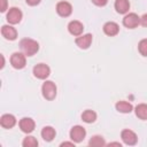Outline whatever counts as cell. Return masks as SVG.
Returning a JSON list of instances; mask_svg holds the SVG:
<instances>
[{"label": "cell", "mask_w": 147, "mask_h": 147, "mask_svg": "<svg viewBox=\"0 0 147 147\" xmlns=\"http://www.w3.org/2000/svg\"><path fill=\"white\" fill-rule=\"evenodd\" d=\"M20 46H21V49L23 51V53L28 56L34 55L39 49V44L36 40L30 39V38L22 39L21 42H20Z\"/></svg>", "instance_id": "cell-1"}, {"label": "cell", "mask_w": 147, "mask_h": 147, "mask_svg": "<svg viewBox=\"0 0 147 147\" xmlns=\"http://www.w3.org/2000/svg\"><path fill=\"white\" fill-rule=\"evenodd\" d=\"M41 92H42V95L45 99L47 100H53L55 96H56V86L53 82L51 80H46L44 84H42V87H41Z\"/></svg>", "instance_id": "cell-2"}, {"label": "cell", "mask_w": 147, "mask_h": 147, "mask_svg": "<svg viewBox=\"0 0 147 147\" xmlns=\"http://www.w3.org/2000/svg\"><path fill=\"white\" fill-rule=\"evenodd\" d=\"M51 74V69L45 63H39L33 67V75L39 79H46Z\"/></svg>", "instance_id": "cell-3"}, {"label": "cell", "mask_w": 147, "mask_h": 147, "mask_svg": "<svg viewBox=\"0 0 147 147\" xmlns=\"http://www.w3.org/2000/svg\"><path fill=\"white\" fill-rule=\"evenodd\" d=\"M123 24H124V26H126L129 29H134L140 24V17L134 13H130L124 16Z\"/></svg>", "instance_id": "cell-4"}, {"label": "cell", "mask_w": 147, "mask_h": 147, "mask_svg": "<svg viewBox=\"0 0 147 147\" xmlns=\"http://www.w3.org/2000/svg\"><path fill=\"white\" fill-rule=\"evenodd\" d=\"M86 136V131L83 126L76 125L70 130V138L74 142H80Z\"/></svg>", "instance_id": "cell-5"}, {"label": "cell", "mask_w": 147, "mask_h": 147, "mask_svg": "<svg viewBox=\"0 0 147 147\" xmlns=\"http://www.w3.org/2000/svg\"><path fill=\"white\" fill-rule=\"evenodd\" d=\"M10 63L15 69H23L25 67V54L15 52L10 56Z\"/></svg>", "instance_id": "cell-6"}, {"label": "cell", "mask_w": 147, "mask_h": 147, "mask_svg": "<svg viewBox=\"0 0 147 147\" xmlns=\"http://www.w3.org/2000/svg\"><path fill=\"white\" fill-rule=\"evenodd\" d=\"M121 137H122V140H123L126 145H130V146L136 145V144H137V140H138L137 134H136L133 131L129 130V129L123 130L122 133H121Z\"/></svg>", "instance_id": "cell-7"}, {"label": "cell", "mask_w": 147, "mask_h": 147, "mask_svg": "<svg viewBox=\"0 0 147 147\" xmlns=\"http://www.w3.org/2000/svg\"><path fill=\"white\" fill-rule=\"evenodd\" d=\"M56 11L60 16L62 17H67L71 14L72 11V6L67 2V1H60L57 5H56Z\"/></svg>", "instance_id": "cell-8"}, {"label": "cell", "mask_w": 147, "mask_h": 147, "mask_svg": "<svg viewBox=\"0 0 147 147\" xmlns=\"http://www.w3.org/2000/svg\"><path fill=\"white\" fill-rule=\"evenodd\" d=\"M21 20H22V11L16 7L10 8L9 11L7 13V21L10 24H17Z\"/></svg>", "instance_id": "cell-9"}, {"label": "cell", "mask_w": 147, "mask_h": 147, "mask_svg": "<svg viewBox=\"0 0 147 147\" xmlns=\"http://www.w3.org/2000/svg\"><path fill=\"white\" fill-rule=\"evenodd\" d=\"M76 45L82 48V49H87L92 42V34L91 33H86V34H83V36H79L76 38L75 40Z\"/></svg>", "instance_id": "cell-10"}, {"label": "cell", "mask_w": 147, "mask_h": 147, "mask_svg": "<svg viewBox=\"0 0 147 147\" xmlns=\"http://www.w3.org/2000/svg\"><path fill=\"white\" fill-rule=\"evenodd\" d=\"M20 129L25 133L32 132L34 129V121L30 117H23L20 121Z\"/></svg>", "instance_id": "cell-11"}, {"label": "cell", "mask_w": 147, "mask_h": 147, "mask_svg": "<svg viewBox=\"0 0 147 147\" xmlns=\"http://www.w3.org/2000/svg\"><path fill=\"white\" fill-rule=\"evenodd\" d=\"M0 124L5 129H10L16 124V118L11 114H5L0 118Z\"/></svg>", "instance_id": "cell-12"}, {"label": "cell", "mask_w": 147, "mask_h": 147, "mask_svg": "<svg viewBox=\"0 0 147 147\" xmlns=\"http://www.w3.org/2000/svg\"><path fill=\"white\" fill-rule=\"evenodd\" d=\"M68 30L72 36H80L83 33L84 26L79 21H71L68 24Z\"/></svg>", "instance_id": "cell-13"}, {"label": "cell", "mask_w": 147, "mask_h": 147, "mask_svg": "<svg viewBox=\"0 0 147 147\" xmlns=\"http://www.w3.org/2000/svg\"><path fill=\"white\" fill-rule=\"evenodd\" d=\"M1 33L2 36L8 39V40H15L17 37V31L15 28L10 26V25H2L1 28Z\"/></svg>", "instance_id": "cell-14"}, {"label": "cell", "mask_w": 147, "mask_h": 147, "mask_svg": "<svg viewBox=\"0 0 147 147\" xmlns=\"http://www.w3.org/2000/svg\"><path fill=\"white\" fill-rule=\"evenodd\" d=\"M119 31V26L117 23L115 22H107L105 25H103V32L107 34V36H116Z\"/></svg>", "instance_id": "cell-15"}, {"label": "cell", "mask_w": 147, "mask_h": 147, "mask_svg": "<svg viewBox=\"0 0 147 147\" xmlns=\"http://www.w3.org/2000/svg\"><path fill=\"white\" fill-rule=\"evenodd\" d=\"M115 9L119 14H125L130 9V2L129 0H116L115 1Z\"/></svg>", "instance_id": "cell-16"}, {"label": "cell", "mask_w": 147, "mask_h": 147, "mask_svg": "<svg viewBox=\"0 0 147 147\" xmlns=\"http://www.w3.org/2000/svg\"><path fill=\"white\" fill-rule=\"evenodd\" d=\"M116 109H117V111H119V113L127 114V113H131V111H132L133 107H132V105H131L130 102H127V101H118V102L116 103Z\"/></svg>", "instance_id": "cell-17"}, {"label": "cell", "mask_w": 147, "mask_h": 147, "mask_svg": "<svg viewBox=\"0 0 147 147\" xmlns=\"http://www.w3.org/2000/svg\"><path fill=\"white\" fill-rule=\"evenodd\" d=\"M55 133L56 132L52 126H45L41 130V137L46 141H52L54 139V137H55Z\"/></svg>", "instance_id": "cell-18"}, {"label": "cell", "mask_w": 147, "mask_h": 147, "mask_svg": "<svg viewBox=\"0 0 147 147\" xmlns=\"http://www.w3.org/2000/svg\"><path fill=\"white\" fill-rule=\"evenodd\" d=\"M136 115L140 119H147V105L140 103L136 107Z\"/></svg>", "instance_id": "cell-19"}, {"label": "cell", "mask_w": 147, "mask_h": 147, "mask_svg": "<svg viewBox=\"0 0 147 147\" xmlns=\"http://www.w3.org/2000/svg\"><path fill=\"white\" fill-rule=\"evenodd\" d=\"M82 119L86 123H93L95 119H96V114L93 111V110H85L83 114H82Z\"/></svg>", "instance_id": "cell-20"}, {"label": "cell", "mask_w": 147, "mask_h": 147, "mask_svg": "<svg viewBox=\"0 0 147 147\" xmlns=\"http://www.w3.org/2000/svg\"><path fill=\"white\" fill-rule=\"evenodd\" d=\"M88 145L90 146H96V147H99V146H105L106 142H105V140H103V138L101 136H94L88 141Z\"/></svg>", "instance_id": "cell-21"}, {"label": "cell", "mask_w": 147, "mask_h": 147, "mask_svg": "<svg viewBox=\"0 0 147 147\" xmlns=\"http://www.w3.org/2000/svg\"><path fill=\"white\" fill-rule=\"evenodd\" d=\"M22 145H23L24 147H36V146H38V141H37V139H36L34 137L29 136V137L24 138Z\"/></svg>", "instance_id": "cell-22"}, {"label": "cell", "mask_w": 147, "mask_h": 147, "mask_svg": "<svg viewBox=\"0 0 147 147\" xmlns=\"http://www.w3.org/2000/svg\"><path fill=\"white\" fill-rule=\"evenodd\" d=\"M138 48H139V52H140L141 55L147 56V39L140 40V42L138 45Z\"/></svg>", "instance_id": "cell-23"}, {"label": "cell", "mask_w": 147, "mask_h": 147, "mask_svg": "<svg viewBox=\"0 0 147 147\" xmlns=\"http://www.w3.org/2000/svg\"><path fill=\"white\" fill-rule=\"evenodd\" d=\"M92 2H93L94 5H96V6H99V7H102V6L107 5L108 0H92Z\"/></svg>", "instance_id": "cell-24"}, {"label": "cell", "mask_w": 147, "mask_h": 147, "mask_svg": "<svg viewBox=\"0 0 147 147\" xmlns=\"http://www.w3.org/2000/svg\"><path fill=\"white\" fill-rule=\"evenodd\" d=\"M140 24L142 26H146L147 28V14H144L141 17H140Z\"/></svg>", "instance_id": "cell-25"}, {"label": "cell", "mask_w": 147, "mask_h": 147, "mask_svg": "<svg viewBox=\"0 0 147 147\" xmlns=\"http://www.w3.org/2000/svg\"><path fill=\"white\" fill-rule=\"evenodd\" d=\"M0 2H1L0 10L3 13V11H6V9H7V0H0Z\"/></svg>", "instance_id": "cell-26"}, {"label": "cell", "mask_w": 147, "mask_h": 147, "mask_svg": "<svg viewBox=\"0 0 147 147\" xmlns=\"http://www.w3.org/2000/svg\"><path fill=\"white\" fill-rule=\"evenodd\" d=\"M25 1H26V3L30 5V6H36V5H38V3L40 2V0H25Z\"/></svg>", "instance_id": "cell-27"}, {"label": "cell", "mask_w": 147, "mask_h": 147, "mask_svg": "<svg viewBox=\"0 0 147 147\" xmlns=\"http://www.w3.org/2000/svg\"><path fill=\"white\" fill-rule=\"evenodd\" d=\"M61 146H74V142H62Z\"/></svg>", "instance_id": "cell-28"}]
</instances>
